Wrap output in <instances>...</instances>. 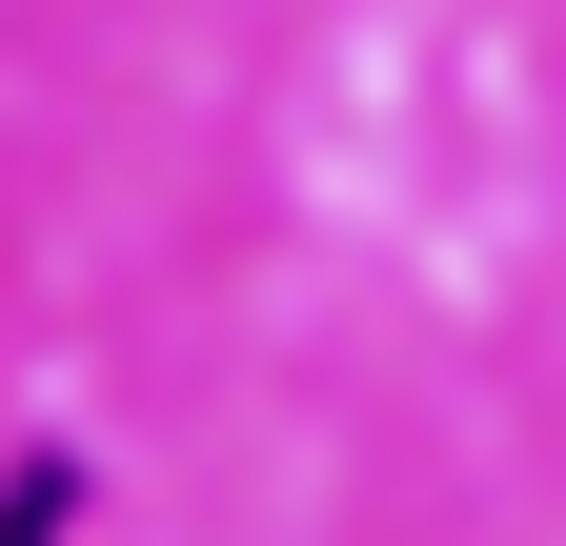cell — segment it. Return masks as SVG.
I'll list each match as a JSON object with an SVG mask.
<instances>
[{"label": "cell", "mask_w": 566, "mask_h": 546, "mask_svg": "<svg viewBox=\"0 0 566 546\" xmlns=\"http://www.w3.org/2000/svg\"><path fill=\"white\" fill-rule=\"evenodd\" d=\"M61 506H82V486H61V465H21V486H0V546H61Z\"/></svg>", "instance_id": "1"}]
</instances>
